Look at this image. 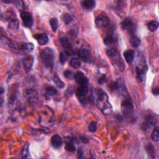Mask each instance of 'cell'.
<instances>
[{"instance_id":"obj_40","label":"cell","mask_w":159,"mask_h":159,"mask_svg":"<svg viewBox=\"0 0 159 159\" xmlns=\"http://www.w3.org/2000/svg\"><path fill=\"white\" fill-rule=\"evenodd\" d=\"M80 140L82 142H83V143H85V144L88 143V138H86V137H85V136H81Z\"/></svg>"},{"instance_id":"obj_37","label":"cell","mask_w":159,"mask_h":159,"mask_svg":"<svg viewBox=\"0 0 159 159\" xmlns=\"http://www.w3.org/2000/svg\"><path fill=\"white\" fill-rule=\"evenodd\" d=\"M88 130L91 133H95L97 130V123L95 121H92L88 125Z\"/></svg>"},{"instance_id":"obj_34","label":"cell","mask_w":159,"mask_h":159,"mask_svg":"<svg viewBox=\"0 0 159 159\" xmlns=\"http://www.w3.org/2000/svg\"><path fill=\"white\" fill-rule=\"evenodd\" d=\"M158 129L159 128L158 126H156V127L153 129V132L152 133V139L154 141V142H157L159 139V135H158Z\"/></svg>"},{"instance_id":"obj_10","label":"cell","mask_w":159,"mask_h":159,"mask_svg":"<svg viewBox=\"0 0 159 159\" xmlns=\"http://www.w3.org/2000/svg\"><path fill=\"white\" fill-rule=\"evenodd\" d=\"M78 57L85 63H90L91 60V55L90 52L85 47H81L80 49Z\"/></svg>"},{"instance_id":"obj_24","label":"cell","mask_w":159,"mask_h":159,"mask_svg":"<svg viewBox=\"0 0 159 159\" xmlns=\"http://www.w3.org/2000/svg\"><path fill=\"white\" fill-rule=\"evenodd\" d=\"M145 150L148 154H149L152 158L155 157V147L153 146L152 144H149L148 145H147L145 147Z\"/></svg>"},{"instance_id":"obj_7","label":"cell","mask_w":159,"mask_h":159,"mask_svg":"<svg viewBox=\"0 0 159 159\" xmlns=\"http://www.w3.org/2000/svg\"><path fill=\"white\" fill-rule=\"evenodd\" d=\"M24 96L26 98L27 101L31 105H36L38 101V98H39L38 93L34 89L27 90L24 93Z\"/></svg>"},{"instance_id":"obj_1","label":"cell","mask_w":159,"mask_h":159,"mask_svg":"<svg viewBox=\"0 0 159 159\" xmlns=\"http://www.w3.org/2000/svg\"><path fill=\"white\" fill-rule=\"evenodd\" d=\"M98 97L96 101V105L98 109L105 115L110 114L113 111V108L111 103L108 101V96L107 93L100 89L98 91Z\"/></svg>"},{"instance_id":"obj_9","label":"cell","mask_w":159,"mask_h":159,"mask_svg":"<svg viewBox=\"0 0 159 159\" xmlns=\"http://www.w3.org/2000/svg\"><path fill=\"white\" fill-rule=\"evenodd\" d=\"M21 17L22 20H23L24 26H26V27L30 28V27H31L32 25H33L34 23L33 18H32V16L30 13L26 11L21 12Z\"/></svg>"},{"instance_id":"obj_8","label":"cell","mask_w":159,"mask_h":159,"mask_svg":"<svg viewBox=\"0 0 159 159\" xmlns=\"http://www.w3.org/2000/svg\"><path fill=\"white\" fill-rule=\"evenodd\" d=\"M120 25H121V27L123 30L128 31L130 34L134 35L136 29V27L134 22L130 18H125L124 20L122 21Z\"/></svg>"},{"instance_id":"obj_18","label":"cell","mask_w":159,"mask_h":159,"mask_svg":"<svg viewBox=\"0 0 159 159\" xmlns=\"http://www.w3.org/2000/svg\"><path fill=\"white\" fill-rule=\"evenodd\" d=\"M124 56L125 61L128 63H131L135 57V51L134 50H127L124 52Z\"/></svg>"},{"instance_id":"obj_16","label":"cell","mask_w":159,"mask_h":159,"mask_svg":"<svg viewBox=\"0 0 159 159\" xmlns=\"http://www.w3.org/2000/svg\"><path fill=\"white\" fill-rule=\"evenodd\" d=\"M51 144L55 149H60L63 144V139L59 135H54L51 138Z\"/></svg>"},{"instance_id":"obj_17","label":"cell","mask_w":159,"mask_h":159,"mask_svg":"<svg viewBox=\"0 0 159 159\" xmlns=\"http://www.w3.org/2000/svg\"><path fill=\"white\" fill-rule=\"evenodd\" d=\"M34 37L40 46H45L48 42V37L45 33L36 34L34 36Z\"/></svg>"},{"instance_id":"obj_28","label":"cell","mask_w":159,"mask_h":159,"mask_svg":"<svg viewBox=\"0 0 159 159\" xmlns=\"http://www.w3.org/2000/svg\"><path fill=\"white\" fill-rule=\"evenodd\" d=\"M159 24L156 21H152L148 24V29L151 32H155L158 28Z\"/></svg>"},{"instance_id":"obj_14","label":"cell","mask_w":159,"mask_h":159,"mask_svg":"<svg viewBox=\"0 0 159 159\" xmlns=\"http://www.w3.org/2000/svg\"><path fill=\"white\" fill-rule=\"evenodd\" d=\"M75 80L80 86H86L88 85V80L85 74L81 72H77L75 75Z\"/></svg>"},{"instance_id":"obj_29","label":"cell","mask_w":159,"mask_h":159,"mask_svg":"<svg viewBox=\"0 0 159 159\" xmlns=\"http://www.w3.org/2000/svg\"><path fill=\"white\" fill-rule=\"evenodd\" d=\"M29 144L27 143L24 147L23 148V149L21 150V157L26 158H28L29 157Z\"/></svg>"},{"instance_id":"obj_15","label":"cell","mask_w":159,"mask_h":159,"mask_svg":"<svg viewBox=\"0 0 159 159\" xmlns=\"http://www.w3.org/2000/svg\"><path fill=\"white\" fill-rule=\"evenodd\" d=\"M118 39V36L114 33H111L107 35L105 38H104L103 42L106 46H110L113 45L114 43H116Z\"/></svg>"},{"instance_id":"obj_6","label":"cell","mask_w":159,"mask_h":159,"mask_svg":"<svg viewBox=\"0 0 159 159\" xmlns=\"http://www.w3.org/2000/svg\"><path fill=\"white\" fill-rule=\"evenodd\" d=\"M144 62L140 64V65H138L136 67V73H137V79H138L139 82H143L145 81L146 73L148 70V67L146 65V63L144 64Z\"/></svg>"},{"instance_id":"obj_35","label":"cell","mask_w":159,"mask_h":159,"mask_svg":"<svg viewBox=\"0 0 159 159\" xmlns=\"http://www.w3.org/2000/svg\"><path fill=\"white\" fill-rule=\"evenodd\" d=\"M63 19L66 24H69L73 21V17L68 13H65L63 15Z\"/></svg>"},{"instance_id":"obj_39","label":"cell","mask_w":159,"mask_h":159,"mask_svg":"<svg viewBox=\"0 0 159 159\" xmlns=\"http://www.w3.org/2000/svg\"><path fill=\"white\" fill-rule=\"evenodd\" d=\"M16 6H17L18 8L20 9L21 11H23L24 8V2L22 1H16Z\"/></svg>"},{"instance_id":"obj_27","label":"cell","mask_w":159,"mask_h":159,"mask_svg":"<svg viewBox=\"0 0 159 159\" xmlns=\"http://www.w3.org/2000/svg\"><path fill=\"white\" fill-rule=\"evenodd\" d=\"M146 124L149 127V125L153 126L155 125L157 123V119L153 116H151V115H148V116L146 117Z\"/></svg>"},{"instance_id":"obj_11","label":"cell","mask_w":159,"mask_h":159,"mask_svg":"<svg viewBox=\"0 0 159 159\" xmlns=\"http://www.w3.org/2000/svg\"><path fill=\"white\" fill-rule=\"evenodd\" d=\"M109 20L106 15H100L96 18L95 23L98 28H105L109 25Z\"/></svg>"},{"instance_id":"obj_30","label":"cell","mask_w":159,"mask_h":159,"mask_svg":"<svg viewBox=\"0 0 159 159\" xmlns=\"http://www.w3.org/2000/svg\"><path fill=\"white\" fill-rule=\"evenodd\" d=\"M53 80L54 81V83H56V86L57 87H58L59 88H63L65 86V83L63 82L60 79V78L57 75H55L53 78Z\"/></svg>"},{"instance_id":"obj_13","label":"cell","mask_w":159,"mask_h":159,"mask_svg":"<svg viewBox=\"0 0 159 159\" xmlns=\"http://www.w3.org/2000/svg\"><path fill=\"white\" fill-rule=\"evenodd\" d=\"M65 149L69 152L73 153L76 152V148L75 146V140L70 137H65Z\"/></svg>"},{"instance_id":"obj_23","label":"cell","mask_w":159,"mask_h":159,"mask_svg":"<svg viewBox=\"0 0 159 159\" xmlns=\"http://www.w3.org/2000/svg\"><path fill=\"white\" fill-rule=\"evenodd\" d=\"M70 64L71 65V67L75 69H79L81 66V62L80 59L76 57H74L71 59Z\"/></svg>"},{"instance_id":"obj_22","label":"cell","mask_w":159,"mask_h":159,"mask_svg":"<svg viewBox=\"0 0 159 159\" xmlns=\"http://www.w3.org/2000/svg\"><path fill=\"white\" fill-rule=\"evenodd\" d=\"M130 43L132 47L134 48H138L140 46L141 42H140V39L138 36H136L135 35H132V36H131L130 37Z\"/></svg>"},{"instance_id":"obj_3","label":"cell","mask_w":159,"mask_h":159,"mask_svg":"<svg viewBox=\"0 0 159 159\" xmlns=\"http://www.w3.org/2000/svg\"><path fill=\"white\" fill-rule=\"evenodd\" d=\"M106 54L111 59V61L114 64L118 65L119 68L122 71L124 69L125 67L124 63L121 60V58H120V55L116 47H111L108 48L106 51Z\"/></svg>"},{"instance_id":"obj_21","label":"cell","mask_w":159,"mask_h":159,"mask_svg":"<svg viewBox=\"0 0 159 159\" xmlns=\"http://www.w3.org/2000/svg\"><path fill=\"white\" fill-rule=\"evenodd\" d=\"M117 85H118V90L121 93H123V94H128V91L127 89H126V87L125 85V83L124 80L122 78L118 79L117 81Z\"/></svg>"},{"instance_id":"obj_2","label":"cell","mask_w":159,"mask_h":159,"mask_svg":"<svg viewBox=\"0 0 159 159\" xmlns=\"http://www.w3.org/2000/svg\"><path fill=\"white\" fill-rule=\"evenodd\" d=\"M54 51L51 48H45L41 52V57L47 68L52 69L54 65Z\"/></svg>"},{"instance_id":"obj_32","label":"cell","mask_w":159,"mask_h":159,"mask_svg":"<svg viewBox=\"0 0 159 159\" xmlns=\"http://www.w3.org/2000/svg\"><path fill=\"white\" fill-rule=\"evenodd\" d=\"M68 54L65 52H62L59 55V61L62 65H64L66 63L68 58Z\"/></svg>"},{"instance_id":"obj_36","label":"cell","mask_w":159,"mask_h":159,"mask_svg":"<svg viewBox=\"0 0 159 159\" xmlns=\"http://www.w3.org/2000/svg\"><path fill=\"white\" fill-rule=\"evenodd\" d=\"M63 75L65 78H67L68 80H72L75 78V75L74 73L72 72V71H70L69 70H65V72H63Z\"/></svg>"},{"instance_id":"obj_4","label":"cell","mask_w":159,"mask_h":159,"mask_svg":"<svg viewBox=\"0 0 159 159\" xmlns=\"http://www.w3.org/2000/svg\"><path fill=\"white\" fill-rule=\"evenodd\" d=\"M121 109L123 114L125 116H129L132 114L134 106L133 105L132 100L129 96L125 97L121 103Z\"/></svg>"},{"instance_id":"obj_33","label":"cell","mask_w":159,"mask_h":159,"mask_svg":"<svg viewBox=\"0 0 159 159\" xmlns=\"http://www.w3.org/2000/svg\"><path fill=\"white\" fill-rule=\"evenodd\" d=\"M46 94L48 96L56 95L57 93V90L54 86H48L46 88Z\"/></svg>"},{"instance_id":"obj_5","label":"cell","mask_w":159,"mask_h":159,"mask_svg":"<svg viewBox=\"0 0 159 159\" xmlns=\"http://www.w3.org/2000/svg\"><path fill=\"white\" fill-rule=\"evenodd\" d=\"M60 42H61L62 47L65 49V52L68 54V56H73L76 53V48H75L71 43L68 37H63L60 39Z\"/></svg>"},{"instance_id":"obj_26","label":"cell","mask_w":159,"mask_h":159,"mask_svg":"<svg viewBox=\"0 0 159 159\" xmlns=\"http://www.w3.org/2000/svg\"><path fill=\"white\" fill-rule=\"evenodd\" d=\"M19 22L18 19H13L10 21L8 26V28L12 31H16L19 29Z\"/></svg>"},{"instance_id":"obj_43","label":"cell","mask_w":159,"mask_h":159,"mask_svg":"<svg viewBox=\"0 0 159 159\" xmlns=\"http://www.w3.org/2000/svg\"><path fill=\"white\" fill-rule=\"evenodd\" d=\"M3 3H13V1H3Z\"/></svg>"},{"instance_id":"obj_12","label":"cell","mask_w":159,"mask_h":159,"mask_svg":"<svg viewBox=\"0 0 159 159\" xmlns=\"http://www.w3.org/2000/svg\"><path fill=\"white\" fill-rule=\"evenodd\" d=\"M34 62V57L32 56H30V55H29V56H26L23 59V67L26 72H29L31 70L32 67H33Z\"/></svg>"},{"instance_id":"obj_41","label":"cell","mask_w":159,"mask_h":159,"mask_svg":"<svg viewBox=\"0 0 159 159\" xmlns=\"http://www.w3.org/2000/svg\"><path fill=\"white\" fill-rule=\"evenodd\" d=\"M152 93H153V95H158V87H157L156 88H155V89H153L152 90Z\"/></svg>"},{"instance_id":"obj_25","label":"cell","mask_w":159,"mask_h":159,"mask_svg":"<svg viewBox=\"0 0 159 159\" xmlns=\"http://www.w3.org/2000/svg\"><path fill=\"white\" fill-rule=\"evenodd\" d=\"M21 48L26 52H31L34 50V46L32 43H29V42L23 43H22V45H21Z\"/></svg>"},{"instance_id":"obj_38","label":"cell","mask_w":159,"mask_h":159,"mask_svg":"<svg viewBox=\"0 0 159 159\" xmlns=\"http://www.w3.org/2000/svg\"><path fill=\"white\" fill-rule=\"evenodd\" d=\"M106 75H103L100 78H98V84H100V85H102L104 83H105V82L106 81Z\"/></svg>"},{"instance_id":"obj_42","label":"cell","mask_w":159,"mask_h":159,"mask_svg":"<svg viewBox=\"0 0 159 159\" xmlns=\"http://www.w3.org/2000/svg\"><path fill=\"white\" fill-rule=\"evenodd\" d=\"M1 90V95L2 96L3 95V93H4V88H3V87H1V90Z\"/></svg>"},{"instance_id":"obj_31","label":"cell","mask_w":159,"mask_h":159,"mask_svg":"<svg viewBox=\"0 0 159 159\" xmlns=\"http://www.w3.org/2000/svg\"><path fill=\"white\" fill-rule=\"evenodd\" d=\"M49 23H50L51 26L52 27L53 31L56 32L58 28V21L57 19L56 18H52L50 19Z\"/></svg>"},{"instance_id":"obj_19","label":"cell","mask_w":159,"mask_h":159,"mask_svg":"<svg viewBox=\"0 0 159 159\" xmlns=\"http://www.w3.org/2000/svg\"><path fill=\"white\" fill-rule=\"evenodd\" d=\"M81 5L83 8L88 10H91L95 7L96 2L93 0H85L81 2Z\"/></svg>"},{"instance_id":"obj_20","label":"cell","mask_w":159,"mask_h":159,"mask_svg":"<svg viewBox=\"0 0 159 159\" xmlns=\"http://www.w3.org/2000/svg\"><path fill=\"white\" fill-rule=\"evenodd\" d=\"M88 93V86H80L79 88H78L77 91V95L80 97L79 98H82L86 96Z\"/></svg>"}]
</instances>
